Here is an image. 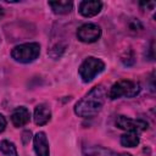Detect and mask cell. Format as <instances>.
<instances>
[{
  "instance_id": "obj_1",
  "label": "cell",
  "mask_w": 156,
  "mask_h": 156,
  "mask_svg": "<svg viewBox=\"0 0 156 156\" xmlns=\"http://www.w3.org/2000/svg\"><path fill=\"white\" fill-rule=\"evenodd\" d=\"M107 98V91L102 84L94 87L89 93H87L76 105H74V113L78 117L83 118H91L98 115Z\"/></svg>"
},
{
  "instance_id": "obj_2",
  "label": "cell",
  "mask_w": 156,
  "mask_h": 156,
  "mask_svg": "<svg viewBox=\"0 0 156 156\" xmlns=\"http://www.w3.org/2000/svg\"><path fill=\"white\" fill-rule=\"evenodd\" d=\"M141 90L140 83L132 79H122L112 84L108 90V98L111 100H116L119 98H135Z\"/></svg>"
},
{
  "instance_id": "obj_3",
  "label": "cell",
  "mask_w": 156,
  "mask_h": 156,
  "mask_svg": "<svg viewBox=\"0 0 156 156\" xmlns=\"http://www.w3.org/2000/svg\"><path fill=\"white\" fill-rule=\"evenodd\" d=\"M40 54L39 43H24L16 45L11 50V57L20 63H29L38 58Z\"/></svg>"
},
{
  "instance_id": "obj_4",
  "label": "cell",
  "mask_w": 156,
  "mask_h": 156,
  "mask_svg": "<svg viewBox=\"0 0 156 156\" xmlns=\"http://www.w3.org/2000/svg\"><path fill=\"white\" fill-rule=\"evenodd\" d=\"M104 69H105V63L102 60L94 57V56H88L80 63L78 68V73L84 83H89Z\"/></svg>"
},
{
  "instance_id": "obj_5",
  "label": "cell",
  "mask_w": 156,
  "mask_h": 156,
  "mask_svg": "<svg viewBox=\"0 0 156 156\" xmlns=\"http://www.w3.org/2000/svg\"><path fill=\"white\" fill-rule=\"evenodd\" d=\"M115 124L116 127H118L119 129H123L126 132H133V133H140V132H144L147 129L149 124L145 119L143 118H136V119H133V118H129L127 116H123V115H119L117 116L116 121H115Z\"/></svg>"
},
{
  "instance_id": "obj_6",
  "label": "cell",
  "mask_w": 156,
  "mask_h": 156,
  "mask_svg": "<svg viewBox=\"0 0 156 156\" xmlns=\"http://www.w3.org/2000/svg\"><path fill=\"white\" fill-rule=\"evenodd\" d=\"M101 37V28L95 23H84L77 29V38L82 43H95Z\"/></svg>"
},
{
  "instance_id": "obj_7",
  "label": "cell",
  "mask_w": 156,
  "mask_h": 156,
  "mask_svg": "<svg viewBox=\"0 0 156 156\" xmlns=\"http://www.w3.org/2000/svg\"><path fill=\"white\" fill-rule=\"evenodd\" d=\"M102 9V2L99 0H89V1H80L78 5V11L83 17H94L96 16Z\"/></svg>"
},
{
  "instance_id": "obj_8",
  "label": "cell",
  "mask_w": 156,
  "mask_h": 156,
  "mask_svg": "<svg viewBox=\"0 0 156 156\" xmlns=\"http://www.w3.org/2000/svg\"><path fill=\"white\" fill-rule=\"evenodd\" d=\"M33 145L37 156H50L49 141L44 132H38L33 136Z\"/></svg>"
},
{
  "instance_id": "obj_9",
  "label": "cell",
  "mask_w": 156,
  "mask_h": 156,
  "mask_svg": "<svg viewBox=\"0 0 156 156\" xmlns=\"http://www.w3.org/2000/svg\"><path fill=\"white\" fill-rule=\"evenodd\" d=\"M30 119V113H29V110L24 106H18L16 107L12 113H11V122L15 127L20 128V127H23L26 126Z\"/></svg>"
},
{
  "instance_id": "obj_10",
  "label": "cell",
  "mask_w": 156,
  "mask_h": 156,
  "mask_svg": "<svg viewBox=\"0 0 156 156\" xmlns=\"http://www.w3.org/2000/svg\"><path fill=\"white\" fill-rule=\"evenodd\" d=\"M51 119V110L46 104H39L34 108V122L37 126H44Z\"/></svg>"
},
{
  "instance_id": "obj_11",
  "label": "cell",
  "mask_w": 156,
  "mask_h": 156,
  "mask_svg": "<svg viewBox=\"0 0 156 156\" xmlns=\"http://www.w3.org/2000/svg\"><path fill=\"white\" fill-rule=\"evenodd\" d=\"M83 154L85 156H119L113 150L99 145H85L83 147Z\"/></svg>"
},
{
  "instance_id": "obj_12",
  "label": "cell",
  "mask_w": 156,
  "mask_h": 156,
  "mask_svg": "<svg viewBox=\"0 0 156 156\" xmlns=\"http://www.w3.org/2000/svg\"><path fill=\"white\" fill-rule=\"evenodd\" d=\"M49 6L51 7L52 12L56 15H66L69 13L73 9V2L71 1H50Z\"/></svg>"
},
{
  "instance_id": "obj_13",
  "label": "cell",
  "mask_w": 156,
  "mask_h": 156,
  "mask_svg": "<svg viewBox=\"0 0 156 156\" xmlns=\"http://www.w3.org/2000/svg\"><path fill=\"white\" fill-rule=\"evenodd\" d=\"M139 141H140L139 134L133 133V132H127V133L122 134L121 139H119L121 145L124 147H135V146H138Z\"/></svg>"
},
{
  "instance_id": "obj_14",
  "label": "cell",
  "mask_w": 156,
  "mask_h": 156,
  "mask_svg": "<svg viewBox=\"0 0 156 156\" xmlns=\"http://www.w3.org/2000/svg\"><path fill=\"white\" fill-rule=\"evenodd\" d=\"M0 151L5 156H18L16 145L10 140H1L0 141Z\"/></svg>"
},
{
  "instance_id": "obj_15",
  "label": "cell",
  "mask_w": 156,
  "mask_h": 156,
  "mask_svg": "<svg viewBox=\"0 0 156 156\" xmlns=\"http://www.w3.org/2000/svg\"><path fill=\"white\" fill-rule=\"evenodd\" d=\"M143 29H144V27H143V24H141V22H140L139 20L132 18V20L129 21V23H128V30H129L130 33L138 34V33H140Z\"/></svg>"
},
{
  "instance_id": "obj_16",
  "label": "cell",
  "mask_w": 156,
  "mask_h": 156,
  "mask_svg": "<svg viewBox=\"0 0 156 156\" xmlns=\"http://www.w3.org/2000/svg\"><path fill=\"white\" fill-rule=\"evenodd\" d=\"M121 60H122V62H123L124 65H127V66L133 65V63H134V61H135L133 51H132V50H128V51L122 56V58H121Z\"/></svg>"
},
{
  "instance_id": "obj_17",
  "label": "cell",
  "mask_w": 156,
  "mask_h": 156,
  "mask_svg": "<svg viewBox=\"0 0 156 156\" xmlns=\"http://www.w3.org/2000/svg\"><path fill=\"white\" fill-rule=\"evenodd\" d=\"M139 5H140V7H143L144 10H147V11L149 10H152L155 7V2L154 1H146V2L145 1H141Z\"/></svg>"
},
{
  "instance_id": "obj_18",
  "label": "cell",
  "mask_w": 156,
  "mask_h": 156,
  "mask_svg": "<svg viewBox=\"0 0 156 156\" xmlns=\"http://www.w3.org/2000/svg\"><path fill=\"white\" fill-rule=\"evenodd\" d=\"M6 124H7V122H6V118L4 117V115H1V113H0V133L5 130V128H6Z\"/></svg>"
},
{
  "instance_id": "obj_19",
  "label": "cell",
  "mask_w": 156,
  "mask_h": 156,
  "mask_svg": "<svg viewBox=\"0 0 156 156\" xmlns=\"http://www.w3.org/2000/svg\"><path fill=\"white\" fill-rule=\"evenodd\" d=\"M30 135H32V133H30V130H26V132H23V134H22V139H23V143L24 144H27L29 140H30Z\"/></svg>"
},
{
  "instance_id": "obj_20",
  "label": "cell",
  "mask_w": 156,
  "mask_h": 156,
  "mask_svg": "<svg viewBox=\"0 0 156 156\" xmlns=\"http://www.w3.org/2000/svg\"><path fill=\"white\" fill-rule=\"evenodd\" d=\"M4 16V9H2V6L0 5V18Z\"/></svg>"
},
{
  "instance_id": "obj_21",
  "label": "cell",
  "mask_w": 156,
  "mask_h": 156,
  "mask_svg": "<svg viewBox=\"0 0 156 156\" xmlns=\"http://www.w3.org/2000/svg\"><path fill=\"white\" fill-rule=\"evenodd\" d=\"M119 156H132V155H130V154H126V152H124V154H121Z\"/></svg>"
}]
</instances>
